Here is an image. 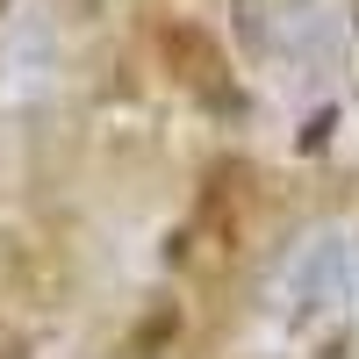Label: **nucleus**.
<instances>
[{"instance_id": "1", "label": "nucleus", "mask_w": 359, "mask_h": 359, "mask_svg": "<svg viewBox=\"0 0 359 359\" xmlns=\"http://www.w3.org/2000/svg\"><path fill=\"white\" fill-rule=\"evenodd\" d=\"M165 57H172V65H187L180 79H194V86H216V79H223V57H216V43H208L194 22H172V29H165Z\"/></svg>"}, {"instance_id": "2", "label": "nucleus", "mask_w": 359, "mask_h": 359, "mask_svg": "<svg viewBox=\"0 0 359 359\" xmlns=\"http://www.w3.org/2000/svg\"><path fill=\"white\" fill-rule=\"evenodd\" d=\"M172 338H180V309H172V302H158V309L130 331V359H158Z\"/></svg>"}, {"instance_id": "3", "label": "nucleus", "mask_w": 359, "mask_h": 359, "mask_svg": "<svg viewBox=\"0 0 359 359\" xmlns=\"http://www.w3.org/2000/svg\"><path fill=\"white\" fill-rule=\"evenodd\" d=\"M0 8H8V0H0Z\"/></svg>"}]
</instances>
